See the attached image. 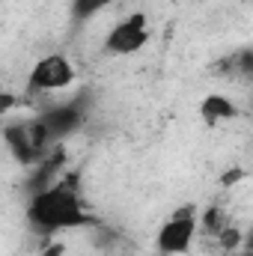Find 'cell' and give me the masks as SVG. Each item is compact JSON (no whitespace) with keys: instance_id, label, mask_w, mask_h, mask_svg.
Here are the masks:
<instances>
[{"instance_id":"8fae6325","label":"cell","mask_w":253,"mask_h":256,"mask_svg":"<svg viewBox=\"0 0 253 256\" xmlns=\"http://www.w3.org/2000/svg\"><path fill=\"white\" fill-rule=\"evenodd\" d=\"M244 179V170H230V173H224V185H236V182H242Z\"/></svg>"},{"instance_id":"6da1fadb","label":"cell","mask_w":253,"mask_h":256,"mask_svg":"<svg viewBox=\"0 0 253 256\" xmlns=\"http://www.w3.org/2000/svg\"><path fill=\"white\" fill-rule=\"evenodd\" d=\"M27 224L45 236V238H57L60 232L68 230H80L92 224V214L80 196V182L74 173H66L60 179H54L51 185L39 188L30 194L27 202Z\"/></svg>"},{"instance_id":"5b68a950","label":"cell","mask_w":253,"mask_h":256,"mask_svg":"<svg viewBox=\"0 0 253 256\" xmlns=\"http://www.w3.org/2000/svg\"><path fill=\"white\" fill-rule=\"evenodd\" d=\"M152 39V30H149V21L143 12H131L126 18H120L108 36H104V51L114 54V57H134L140 54Z\"/></svg>"},{"instance_id":"52a82bcc","label":"cell","mask_w":253,"mask_h":256,"mask_svg":"<svg viewBox=\"0 0 253 256\" xmlns=\"http://www.w3.org/2000/svg\"><path fill=\"white\" fill-rule=\"evenodd\" d=\"M200 116H202V122L206 126H220V122H230V120H236L238 116V108H236V102L232 98H226V96H206L202 102H200Z\"/></svg>"},{"instance_id":"3957f363","label":"cell","mask_w":253,"mask_h":256,"mask_svg":"<svg viewBox=\"0 0 253 256\" xmlns=\"http://www.w3.org/2000/svg\"><path fill=\"white\" fill-rule=\"evenodd\" d=\"M200 236V220L194 206H179L155 232V248L161 256H182L194 248Z\"/></svg>"},{"instance_id":"8992f818","label":"cell","mask_w":253,"mask_h":256,"mask_svg":"<svg viewBox=\"0 0 253 256\" xmlns=\"http://www.w3.org/2000/svg\"><path fill=\"white\" fill-rule=\"evenodd\" d=\"M39 122L45 126V131L51 134L54 143H60L63 137H68L72 131H78L84 122V108L78 102H66V104H54L48 110L39 114Z\"/></svg>"},{"instance_id":"ba28073f","label":"cell","mask_w":253,"mask_h":256,"mask_svg":"<svg viewBox=\"0 0 253 256\" xmlns=\"http://www.w3.org/2000/svg\"><path fill=\"white\" fill-rule=\"evenodd\" d=\"M200 220V230H202V236H208V238H218L232 220H230V214L220 208V206H212V208H206L202 212V218H196Z\"/></svg>"},{"instance_id":"30bf717a","label":"cell","mask_w":253,"mask_h":256,"mask_svg":"<svg viewBox=\"0 0 253 256\" xmlns=\"http://www.w3.org/2000/svg\"><path fill=\"white\" fill-rule=\"evenodd\" d=\"M15 104H18V98H15L12 92H6V90H0V116H3V114H9V110H12Z\"/></svg>"},{"instance_id":"9c48e42d","label":"cell","mask_w":253,"mask_h":256,"mask_svg":"<svg viewBox=\"0 0 253 256\" xmlns=\"http://www.w3.org/2000/svg\"><path fill=\"white\" fill-rule=\"evenodd\" d=\"M114 3H120V0H72V18L74 21H90Z\"/></svg>"},{"instance_id":"7a4b0ae2","label":"cell","mask_w":253,"mask_h":256,"mask_svg":"<svg viewBox=\"0 0 253 256\" xmlns=\"http://www.w3.org/2000/svg\"><path fill=\"white\" fill-rule=\"evenodd\" d=\"M3 143L9 146V152L15 155V161H21L24 167H33L45 158V152L54 146L51 134L39 122V116L33 120H18L3 126Z\"/></svg>"},{"instance_id":"277c9868","label":"cell","mask_w":253,"mask_h":256,"mask_svg":"<svg viewBox=\"0 0 253 256\" xmlns=\"http://www.w3.org/2000/svg\"><path fill=\"white\" fill-rule=\"evenodd\" d=\"M78 72L66 54H45L39 57L30 74H27V92L30 96H51V92H63L74 84Z\"/></svg>"}]
</instances>
